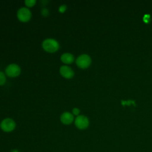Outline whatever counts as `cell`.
Instances as JSON below:
<instances>
[{
    "label": "cell",
    "mask_w": 152,
    "mask_h": 152,
    "mask_svg": "<svg viewBox=\"0 0 152 152\" xmlns=\"http://www.w3.org/2000/svg\"><path fill=\"white\" fill-rule=\"evenodd\" d=\"M6 77L4 72L0 71V86H2L5 83Z\"/></svg>",
    "instance_id": "cell-10"
},
{
    "label": "cell",
    "mask_w": 152,
    "mask_h": 152,
    "mask_svg": "<svg viewBox=\"0 0 152 152\" xmlns=\"http://www.w3.org/2000/svg\"><path fill=\"white\" fill-rule=\"evenodd\" d=\"M21 69L20 66L15 64H12L7 66L5 69L6 74L10 77H15L20 75Z\"/></svg>",
    "instance_id": "cell-5"
},
{
    "label": "cell",
    "mask_w": 152,
    "mask_h": 152,
    "mask_svg": "<svg viewBox=\"0 0 152 152\" xmlns=\"http://www.w3.org/2000/svg\"><path fill=\"white\" fill-rule=\"evenodd\" d=\"M42 47L45 51L53 53L58 50L59 45L58 42L53 39H47L43 42Z\"/></svg>",
    "instance_id": "cell-1"
},
{
    "label": "cell",
    "mask_w": 152,
    "mask_h": 152,
    "mask_svg": "<svg viewBox=\"0 0 152 152\" xmlns=\"http://www.w3.org/2000/svg\"><path fill=\"white\" fill-rule=\"evenodd\" d=\"M75 125L78 128L80 129H84L88 127L89 125V121L86 116L84 115H79L75 120Z\"/></svg>",
    "instance_id": "cell-6"
},
{
    "label": "cell",
    "mask_w": 152,
    "mask_h": 152,
    "mask_svg": "<svg viewBox=\"0 0 152 152\" xmlns=\"http://www.w3.org/2000/svg\"><path fill=\"white\" fill-rule=\"evenodd\" d=\"M72 113L75 115H78L80 113V110L78 108L75 107L72 109Z\"/></svg>",
    "instance_id": "cell-15"
},
{
    "label": "cell",
    "mask_w": 152,
    "mask_h": 152,
    "mask_svg": "<svg viewBox=\"0 0 152 152\" xmlns=\"http://www.w3.org/2000/svg\"><path fill=\"white\" fill-rule=\"evenodd\" d=\"M1 128L5 132H11L15 128V123L11 118H5L1 122Z\"/></svg>",
    "instance_id": "cell-3"
},
{
    "label": "cell",
    "mask_w": 152,
    "mask_h": 152,
    "mask_svg": "<svg viewBox=\"0 0 152 152\" xmlns=\"http://www.w3.org/2000/svg\"><path fill=\"white\" fill-rule=\"evenodd\" d=\"M66 6L65 4H63L62 5H61L59 8V11L61 13L64 12L66 11Z\"/></svg>",
    "instance_id": "cell-12"
},
{
    "label": "cell",
    "mask_w": 152,
    "mask_h": 152,
    "mask_svg": "<svg viewBox=\"0 0 152 152\" xmlns=\"http://www.w3.org/2000/svg\"><path fill=\"white\" fill-rule=\"evenodd\" d=\"M42 14L44 16H46L48 14H49V11L47 8H43L42 10Z\"/></svg>",
    "instance_id": "cell-14"
},
{
    "label": "cell",
    "mask_w": 152,
    "mask_h": 152,
    "mask_svg": "<svg viewBox=\"0 0 152 152\" xmlns=\"http://www.w3.org/2000/svg\"><path fill=\"white\" fill-rule=\"evenodd\" d=\"M61 121L65 125L71 124L74 121V116L72 113L66 112L63 113L60 118Z\"/></svg>",
    "instance_id": "cell-8"
},
{
    "label": "cell",
    "mask_w": 152,
    "mask_h": 152,
    "mask_svg": "<svg viewBox=\"0 0 152 152\" xmlns=\"http://www.w3.org/2000/svg\"><path fill=\"white\" fill-rule=\"evenodd\" d=\"M59 72L61 75L66 78H71L74 75V71L68 66L63 65L61 66Z\"/></svg>",
    "instance_id": "cell-7"
},
{
    "label": "cell",
    "mask_w": 152,
    "mask_h": 152,
    "mask_svg": "<svg viewBox=\"0 0 152 152\" xmlns=\"http://www.w3.org/2000/svg\"><path fill=\"white\" fill-rule=\"evenodd\" d=\"M61 60L62 62L66 64H70L74 62V57L69 53H65L61 56Z\"/></svg>",
    "instance_id": "cell-9"
},
{
    "label": "cell",
    "mask_w": 152,
    "mask_h": 152,
    "mask_svg": "<svg viewBox=\"0 0 152 152\" xmlns=\"http://www.w3.org/2000/svg\"><path fill=\"white\" fill-rule=\"evenodd\" d=\"M17 15L18 20L22 22L28 21V20H30L31 17V14L30 11L26 7H23L20 8L17 11Z\"/></svg>",
    "instance_id": "cell-4"
},
{
    "label": "cell",
    "mask_w": 152,
    "mask_h": 152,
    "mask_svg": "<svg viewBox=\"0 0 152 152\" xmlns=\"http://www.w3.org/2000/svg\"><path fill=\"white\" fill-rule=\"evenodd\" d=\"M91 58L89 55L87 54H83L80 55L76 60L77 66L81 68H86L89 66L91 64Z\"/></svg>",
    "instance_id": "cell-2"
},
{
    "label": "cell",
    "mask_w": 152,
    "mask_h": 152,
    "mask_svg": "<svg viewBox=\"0 0 152 152\" xmlns=\"http://www.w3.org/2000/svg\"><path fill=\"white\" fill-rule=\"evenodd\" d=\"M143 20L145 22V23H148L150 21V15L149 14H145L144 15V17H143Z\"/></svg>",
    "instance_id": "cell-13"
},
{
    "label": "cell",
    "mask_w": 152,
    "mask_h": 152,
    "mask_svg": "<svg viewBox=\"0 0 152 152\" xmlns=\"http://www.w3.org/2000/svg\"><path fill=\"white\" fill-rule=\"evenodd\" d=\"M11 152H18V151L17 150H15V149H14L11 151Z\"/></svg>",
    "instance_id": "cell-16"
},
{
    "label": "cell",
    "mask_w": 152,
    "mask_h": 152,
    "mask_svg": "<svg viewBox=\"0 0 152 152\" xmlns=\"http://www.w3.org/2000/svg\"><path fill=\"white\" fill-rule=\"evenodd\" d=\"M24 2H25V4L26 5V6H27L28 7H31L34 5L36 1V0H26Z\"/></svg>",
    "instance_id": "cell-11"
}]
</instances>
